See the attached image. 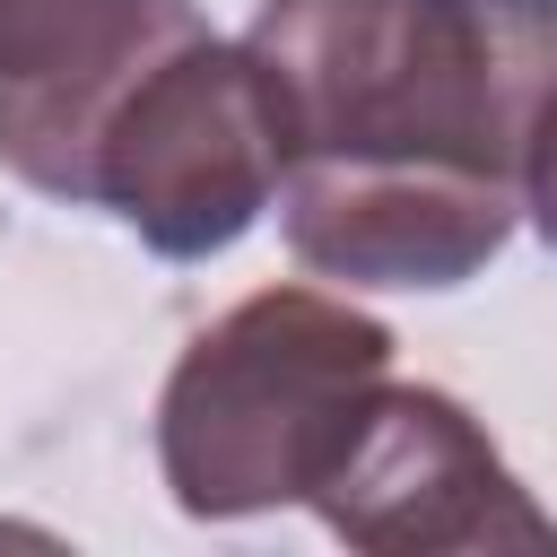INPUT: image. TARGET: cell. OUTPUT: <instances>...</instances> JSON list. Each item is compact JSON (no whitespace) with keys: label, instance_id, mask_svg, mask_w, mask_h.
<instances>
[{"label":"cell","instance_id":"obj_6","mask_svg":"<svg viewBox=\"0 0 557 557\" xmlns=\"http://www.w3.org/2000/svg\"><path fill=\"white\" fill-rule=\"evenodd\" d=\"M522 218H531V235L557 252V87L540 96V122H531V139H522Z\"/></svg>","mask_w":557,"mask_h":557},{"label":"cell","instance_id":"obj_4","mask_svg":"<svg viewBox=\"0 0 557 557\" xmlns=\"http://www.w3.org/2000/svg\"><path fill=\"white\" fill-rule=\"evenodd\" d=\"M331 540L366 557H470V548H557V513L505 470L487 426L435 383H383L348 426L339 461L305 496Z\"/></svg>","mask_w":557,"mask_h":557},{"label":"cell","instance_id":"obj_1","mask_svg":"<svg viewBox=\"0 0 557 557\" xmlns=\"http://www.w3.org/2000/svg\"><path fill=\"white\" fill-rule=\"evenodd\" d=\"M278 235L339 287H461L522 226V139L557 87V0H261Z\"/></svg>","mask_w":557,"mask_h":557},{"label":"cell","instance_id":"obj_2","mask_svg":"<svg viewBox=\"0 0 557 557\" xmlns=\"http://www.w3.org/2000/svg\"><path fill=\"white\" fill-rule=\"evenodd\" d=\"M392 322L331 287H261L174 357L157 392V470L191 522L305 505L366 400L392 383Z\"/></svg>","mask_w":557,"mask_h":557},{"label":"cell","instance_id":"obj_3","mask_svg":"<svg viewBox=\"0 0 557 557\" xmlns=\"http://www.w3.org/2000/svg\"><path fill=\"white\" fill-rule=\"evenodd\" d=\"M278 122L244 44H226L200 9L139 61L87 148L78 209L131 226L157 261H218L278 200Z\"/></svg>","mask_w":557,"mask_h":557},{"label":"cell","instance_id":"obj_5","mask_svg":"<svg viewBox=\"0 0 557 557\" xmlns=\"http://www.w3.org/2000/svg\"><path fill=\"white\" fill-rule=\"evenodd\" d=\"M191 0H0V165L78 209L96 122Z\"/></svg>","mask_w":557,"mask_h":557}]
</instances>
